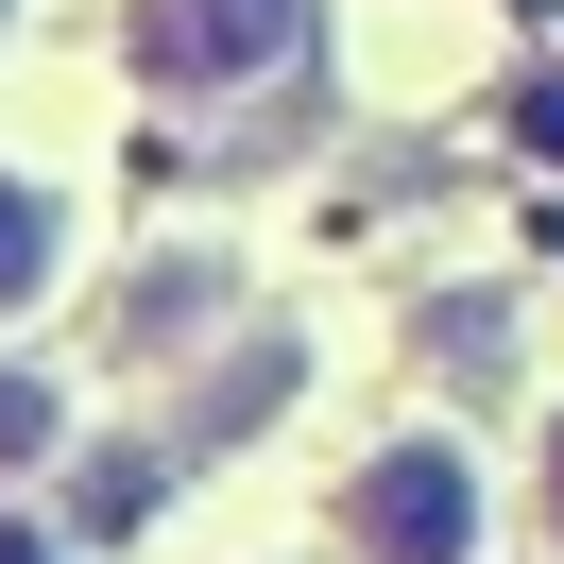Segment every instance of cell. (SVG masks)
<instances>
[{"label": "cell", "instance_id": "1", "mask_svg": "<svg viewBox=\"0 0 564 564\" xmlns=\"http://www.w3.org/2000/svg\"><path fill=\"white\" fill-rule=\"evenodd\" d=\"M343 530H359L377 564H462V547H479V462H462V445H393V462H359Z\"/></svg>", "mask_w": 564, "mask_h": 564}, {"label": "cell", "instance_id": "2", "mask_svg": "<svg viewBox=\"0 0 564 564\" xmlns=\"http://www.w3.org/2000/svg\"><path fill=\"white\" fill-rule=\"evenodd\" d=\"M291 35H308V0H154V18H138V69L154 86H257Z\"/></svg>", "mask_w": 564, "mask_h": 564}, {"label": "cell", "instance_id": "3", "mask_svg": "<svg viewBox=\"0 0 564 564\" xmlns=\"http://www.w3.org/2000/svg\"><path fill=\"white\" fill-rule=\"evenodd\" d=\"M52 257H69L52 188H18V172H0V308H35V291H52Z\"/></svg>", "mask_w": 564, "mask_h": 564}, {"label": "cell", "instance_id": "4", "mask_svg": "<svg viewBox=\"0 0 564 564\" xmlns=\"http://www.w3.org/2000/svg\"><path fill=\"white\" fill-rule=\"evenodd\" d=\"M52 427H69V411H52L35 377H0V479H18V462H52Z\"/></svg>", "mask_w": 564, "mask_h": 564}, {"label": "cell", "instance_id": "5", "mask_svg": "<svg viewBox=\"0 0 564 564\" xmlns=\"http://www.w3.org/2000/svg\"><path fill=\"white\" fill-rule=\"evenodd\" d=\"M0 564H69V547H52V530H18V513H0Z\"/></svg>", "mask_w": 564, "mask_h": 564}, {"label": "cell", "instance_id": "6", "mask_svg": "<svg viewBox=\"0 0 564 564\" xmlns=\"http://www.w3.org/2000/svg\"><path fill=\"white\" fill-rule=\"evenodd\" d=\"M530 154H564V86H530Z\"/></svg>", "mask_w": 564, "mask_h": 564}, {"label": "cell", "instance_id": "7", "mask_svg": "<svg viewBox=\"0 0 564 564\" xmlns=\"http://www.w3.org/2000/svg\"><path fill=\"white\" fill-rule=\"evenodd\" d=\"M547 530H564V445H547Z\"/></svg>", "mask_w": 564, "mask_h": 564}]
</instances>
